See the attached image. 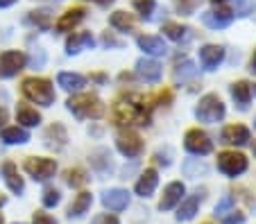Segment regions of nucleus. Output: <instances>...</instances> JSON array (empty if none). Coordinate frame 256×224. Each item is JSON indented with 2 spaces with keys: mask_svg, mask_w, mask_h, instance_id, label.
<instances>
[{
  "mask_svg": "<svg viewBox=\"0 0 256 224\" xmlns=\"http://www.w3.org/2000/svg\"><path fill=\"white\" fill-rule=\"evenodd\" d=\"M114 120L116 125H150V113L145 109L140 98H122L114 107Z\"/></svg>",
  "mask_w": 256,
  "mask_h": 224,
  "instance_id": "f257e3e1",
  "label": "nucleus"
},
{
  "mask_svg": "<svg viewBox=\"0 0 256 224\" xmlns=\"http://www.w3.org/2000/svg\"><path fill=\"white\" fill-rule=\"evenodd\" d=\"M23 95L41 107H50L54 102V88L48 79L41 77H28L23 82Z\"/></svg>",
  "mask_w": 256,
  "mask_h": 224,
  "instance_id": "f03ea898",
  "label": "nucleus"
},
{
  "mask_svg": "<svg viewBox=\"0 0 256 224\" xmlns=\"http://www.w3.org/2000/svg\"><path fill=\"white\" fill-rule=\"evenodd\" d=\"M66 107L75 118H100L104 113V104L98 95H75L66 102Z\"/></svg>",
  "mask_w": 256,
  "mask_h": 224,
  "instance_id": "7ed1b4c3",
  "label": "nucleus"
},
{
  "mask_svg": "<svg viewBox=\"0 0 256 224\" xmlns=\"http://www.w3.org/2000/svg\"><path fill=\"white\" fill-rule=\"evenodd\" d=\"M195 118L200 122H206V125H213V122H220L224 118V104L222 100L218 98L216 93H208L200 100L198 109H195Z\"/></svg>",
  "mask_w": 256,
  "mask_h": 224,
  "instance_id": "20e7f679",
  "label": "nucleus"
},
{
  "mask_svg": "<svg viewBox=\"0 0 256 224\" xmlns=\"http://www.w3.org/2000/svg\"><path fill=\"white\" fill-rule=\"evenodd\" d=\"M218 170L227 177H238L247 170V159L238 152H222L218 156Z\"/></svg>",
  "mask_w": 256,
  "mask_h": 224,
  "instance_id": "39448f33",
  "label": "nucleus"
},
{
  "mask_svg": "<svg viewBox=\"0 0 256 224\" xmlns=\"http://www.w3.org/2000/svg\"><path fill=\"white\" fill-rule=\"evenodd\" d=\"M25 172L32 177L34 181H48L50 177L57 172V163L52 159H39V156H32L25 161Z\"/></svg>",
  "mask_w": 256,
  "mask_h": 224,
  "instance_id": "423d86ee",
  "label": "nucleus"
},
{
  "mask_svg": "<svg viewBox=\"0 0 256 224\" xmlns=\"http://www.w3.org/2000/svg\"><path fill=\"white\" fill-rule=\"evenodd\" d=\"M28 63V57L23 52L16 50H7L0 54V77H14L23 70V66Z\"/></svg>",
  "mask_w": 256,
  "mask_h": 224,
  "instance_id": "0eeeda50",
  "label": "nucleus"
},
{
  "mask_svg": "<svg viewBox=\"0 0 256 224\" xmlns=\"http://www.w3.org/2000/svg\"><path fill=\"white\" fill-rule=\"evenodd\" d=\"M184 147L190 152V154L204 156V154H208V152L213 150V143L204 132H200V129H190V132L186 134V138H184Z\"/></svg>",
  "mask_w": 256,
  "mask_h": 224,
  "instance_id": "6e6552de",
  "label": "nucleus"
},
{
  "mask_svg": "<svg viewBox=\"0 0 256 224\" xmlns=\"http://www.w3.org/2000/svg\"><path fill=\"white\" fill-rule=\"evenodd\" d=\"M102 204L109 211H114V213H120V211H125L130 206V193L122 188H109L102 193Z\"/></svg>",
  "mask_w": 256,
  "mask_h": 224,
  "instance_id": "1a4fd4ad",
  "label": "nucleus"
},
{
  "mask_svg": "<svg viewBox=\"0 0 256 224\" xmlns=\"http://www.w3.org/2000/svg\"><path fill=\"white\" fill-rule=\"evenodd\" d=\"M184 193H186V186L182 184V181H172V184H168L166 190H164V197H161V202H159V209L161 211H172L179 202L184 200Z\"/></svg>",
  "mask_w": 256,
  "mask_h": 224,
  "instance_id": "9d476101",
  "label": "nucleus"
},
{
  "mask_svg": "<svg viewBox=\"0 0 256 224\" xmlns=\"http://www.w3.org/2000/svg\"><path fill=\"white\" fill-rule=\"evenodd\" d=\"M116 145H118V150H120V154H125L127 159H136V156L143 152V141H140L138 134H134V132L120 134Z\"/></svg>",
  "mask_w": 256,
  "mask_h": 224,
  "instance_id": "9b49d317",
  "label": "nucleus"
},
{
  "mask_svg": "<svg viewBox=\"0 0 256 224\" xmlns=\"http://www.w3.org/2000/svg\"><path fill=\"white\" fill-rule=\"evenodd\" d=\"M234 20V11L229 9H218V11H204L202 14V23L211 29H222L229 27Z\"/></svg>",
  "mask_w": 256,
  "mask_h": 224,
  "instance_id": "f8f14e48",
  "label": "nucleus"
},
{
  "mask_svg": "<svg viewBox=\"0 0 256 224\" xmlns=\"http://www.w3.org/2000/svg\"><path fill=\"white\" fill-rule=\"evenodd\" d=\"M136 73L150 84H156L161 79V63L154 59H138L136 61Z\"/></svg>",
  "mask_w": 256,
  "mask_h": 224,
  "instance_id": "ddd939ff",
  "label": "nucleus"
},
{
  "mask_svg": "<svg viewBox=\"0 0 256 224\" xmlns=\"http://www.w3.org/2000/svg\"><path fill=\"white\" fill-rule=\"evenodd\" d=\"M222 59H224V50L220 45H204L200 50V61H202V66L206 70H216L222 63Z\"/></svg>",
  "mask_w": 256,
  "mask_h": 224,
  "instance_id": "4468645a",
  "label": "nucleus"
},
{
  "mask_svg": "<svg viewBox=\"0 0 256 224\" xmlns=\"http://www.w3.org/2000/svg\"><path fill=\"white\" fill-rule=\"evenodd\" d=\"M96 45V39L91 36V32H80V34H72L66 41V54H78L82 50H91Z\"/></svg>",
  "mask_w": 256,
  "mask_h": 224,
  "instance_id": "2eb2a0df",
  "label": "nucleus"
},
{
  "mask_svg": "<svg viewBox=\"0 0 256 224\" xmlns=\"http://www.w3.org/2000/svg\"><path fill=\"white\" fill-rule=\"evenodd\" d=\"M220 138H222V143H229V145H245L250 141V129L242 125H229L222 129Z\"/></svg>",
  "mask_w": 256,
  "mask_h": 224,
  "instance_id": "dca6fc26",
  "label": "nucleus"
},
{
  "mask_svg": "<svg viewBox=\"0 0 256 224\" xmlns=\"http://www.w3.org/2000/svg\"><path fill=\"white\" fill-rule=\"evenodd\" d=\"M202 197L204 195L198 190L195 195L182 200V206L177 209V220H179V222H188V220L195 218V213H198V209H200V202H202Z\"/></svg>",
  "mask_w": 256,
  "mask_h": 224,
  "instance_id": "f3484780",
  "label": "nucleus"
},
{
  "mask_svg": "<svg viewBox=\"0 0 256 224\" xmlns=\"http://www.w3.org/2000/svg\"><path fill=\"white\" fill-rule=\"evenodd\" d=\"M2 177H5V184H7V188H10L12 193L23 195L25 184H23V179H20V175H18V168H16L12 161H7L5 166H2Z\"/></svg>",
  "mask_w": 256,
  "mask_h": 224,
  "instance_id": "a211bd4d",
  "label": "nucleus"
},
{
  "mask_svg": "<svg viewBox=\"0 0 256 224\" xmlns=\"http://www.w3.org/2000/svg\"><path fill=\"white\" fill-rule=\"evenodd\" d=\"M156 184H159V175L156 170H145L140 175V179L136 181V195L138 197H150L156 190Z\"/></svg>",
  "mask_w": 256,
  "mask_h": 224,
  "instance_id": "6ab92c4d",
  "label": "nucleus"
},
{
  "mask_svg": "<svg viewBox=\"0 0 256 224\" xmlns=\"http://www.w3.org/2000/svg\"><path fill=\"white\" fill-rule=\"evenodd\" d=\"M91 166L96 168L100 175H109L114 170V161H112V152L100 147V150L91 152Z\"/></svg>",
  "mask_w": 256,
  "mask_h": 224,
  "instance_id": "aec40b11",
  "label": "nucleus"
},
{
  "mask_svg": "<svg viewBox=\"0 0 256 224\" xmlns=\"http://www.w3.org/2000/svg\"><path fill=\"white\" fill-rule=\"evenodd\" d=\"M138 48L145 54H154V57H161V54L168 52L164 39H159V36H138Z\"/></svg>",
  "mask_w": 256,
  "mask_h": 224,
  "instance_id": "412c9836",
  "label": "nucleus"
},
{
  "mask_svg": "<svg viewBox=\"0 0 256 224\" xmlns=\"http://www.w3.org/2000/svg\"><path fill=\"white\" fill-rule=\"evenodd\" d=\"M84 14H86V11L80 9V7L78 9H68L66 14L57 20V32H70L75 25H80L84 20Z\"/></svg>",
  "mask_w": 256,
  "mask_h": 224,
  "instance_id": "4be33fe9",
  "label": "nucleus"
},
{
  "mask_svg": "<svg viewBox=\"0 0 256 224\" xmlns=\"http://www.w3.org/2000/svg\"><path fill=\"white\" fill-rule=\"evenodd\" d=\"M68 136H66V129H64L59 122H54L52 127H48V132H46V145L52 147V150H62L66 145Z\"/></svg>",
  "mask_w": 256,
  "mask_h": 224,
  "instance_id": "5701e85b",
  "label": "nucleus"
},
{
  "mask_svg": "<svg viewBox=\"0 0 256 224\" xmlns=\"http://www.w3.org/2000/svg\"><path fill=\"white\" fill-rule=\"evenodd\" d=\"M25 23L34 25L36 29H50L52 27V11L50 9H36V11H30L28 16H25Z\"/></svg>",
  "mask_w": 256,
  "mask_h": 224,
  "instance_id": "b1692460",
  "label": "nucleus"
},
{
  "mask_svg": "<svg viewBox=\"0 0 256 224\" xmlns=\"http://www.w3.org/2000/svg\"><path fill=\"white\" fill-rule=\"evenodd\" d=\"M0 138H2L7 145H23V143L30 141V134L25 132L23 127H7V129H2Z\"/></svg>",
  "mask_w": 256,
  "mask_h": 224,
  "instance_id": "393cba45",
  "label": "nucleus"
},
{
  "mask_svg": "<svg viewBox=\"0 0 256 224\" xmlns=\"http://www.w3.org/2000/svg\"><path fill=\"white\" fill-rule=\"evenodd\" d=\"M91 202H93L91 193H80V195L75 197V202L70 204V209H68V218H82V215L91 209Z\"/></svg>",
  "mask_w": 256,
  "mask_h": 224,
  "instance_id": "a878e982",
  "label": "nucleus"
},
{
  "mask_svg": "<svg viewBox=\"0 0 256 224\" xmlns=\"http://www.w3.org/2000/svg\"><path fill=\"white\" fill-rule=\"evenodd\" d=\"M232 98L236 100L238 109H247V104L252 100V86L247 82H236L232 86Z\"/></svg>",
  "mask_w": 256,
  "mask_h": 224,
  "instance_id": "bb28decb",
  "label": "nucleus"
},
{
  "mask_svg": "<svg viewBox=\"0 0 256 224\" xmlns=\"http://www.w3.org/2000/svg\"><path fill=\"white\" fill-rule=\"evenodd\" d=\"M195 75H198L195 63L190 61V59H186V61H182V63H177V66H174L172 77H174V82H177V84H184V82H188V79H193Z\"/></svg>",
  "mask_w": 256,
  "mask_h": 224,
  "instance_id": "cd10ccee",
  "label": "nucleus"
},
{
  "mask_svg": "<svg viewBox=\"0 0 256 224\" xmlns=\"http://www.w3.org/2000/svg\"><path fill=\"white\" fill-rule=\"evenodd\" d=\"M182 170H184V175L188 177V179H198V177L206 175L208 166L204 161H200V159H186V161L182 163Z\"/></svg>",
  "mask_w": 256,
  "mask_h": 224,
  "instance_id": "c85d7f7f",
  "label": "nucleus"
},
{
  "mask_svg": "<svg viewBox=\"0 0 256 224\" xmlns=\"http://www.w3.org/2000/svg\"><path fill=\"white\" fill-rule=\"evenodd\" d=\"M57 82H59V86H62L64 91H80V88L86 84V79H84L82 75H78V73H59Z\"/></svg>",
  "mask_w": 256,
  "mask_h": 224,
  "instance_id": "c756f323",
  "label": "nucleus"
},
{
  "mask_svg": "<svg viewBox=\"0 0 256 224\" xmlns=\"http://www.w3.org/2000/svg\"><path fill=\"white\" fill-rule=\"evenodd\" d=\"M16 118H18V122L25 125V127H36L41 122L39 111L32 109V107H28V104H20V107L16 109Z\"/></svg>",
  "mask_w": 256,
  "mask_h": 224,
  "instance_id": "7c9ffc66",
  "label": "nucleus"
},
{
  "mask_svg": "<svg viewBox=\"0 0 256 224\" xmlns=\"http://www.w3.org/2000/svg\"><path fill=\"white\" fill-rule=\"evenodd\" d=\"M164 32H166V36L168 39H172V41H177V43H182V41H188L190 36V27H184V25H174V23H168V25H164Z\"/></svg>",
  "mask_w": 256,
  "mask_h": 224,
  "instance_id": "2f4dec72",
  "label": "nucleus"
},
{
  "mask_svg": "<svg viewBox=\"0 0 256 224\" xmlns=\"http://www.w3.org/2000/svg\"><path fill=\"white\" fill-rule=\"evenodd\" d=\"M109 20H112V25L116 29H120V32H130V29H134V16L127 14V11H114Z\"/></svg>",
  "mask_w": 256,
  "mask_h": 224,
  "instance_id": "473e14b6",
  "label": "nucleus"
},
{
  "mask_svg": "<svg viewBox=\"0 0 256 224\" xmlns=\"http://www.w3.org/2000/svg\"><path fill=\"white\" fill-rule=\"evenodd\" d=\"M134 7H136V11H138L143 18L150 20L152 14H154V9H156V2L154 0H134Z\"/></svg>",
  "mask_w": 256,
  "mask_h": 224,
  "instance_id": "72a5a7b5",
  "label": "nucleus"
},
{
  "mask_svg": "<svg viewBox=\"0 0 256 224\" xmlns=\"http://www.w3.org/2000/svg\"><path fill=\"white\" fill-rule=\"evenodd\" d=\"M66 181H68V186H70V188H82V186L88 181V177H86V172H84V170H68Z\"/></svg>",
  "mask_w": 256,
  "mask_h": 224,
  "instance_id": "f704fd0d",
  "label": "nucleus"
},
{
  "mask_svg": "<svg viewBox=\"0 0 256 224\" xmlns=\"http://www.w3.org/2000/svg\"><path fill=\"white\" fill-rule=\"evenodd\" d=\"M234 204H236V200H234V195H224L222 200L216 204V215L218 218H224L227 213H232Z\"/></svg>",
  "mask_w": 256,
  "mask_h": 224,
  "instance_id": "c9c22d12",
  "label": "nucleus"
},
{
  "mask_svg": "<svg viewBox=\"0 0 256 224\" xmlns=\"http://www.w3.org/2000/svg\"><path fill=\"white\" fill-rule=\"evenodd\" d=\"M46 50L44 48H34L32 57H30V68H44L46 66Z\"/></svg>",
  "mask_w": 256,
  "mask_h": 224,
  "instance_id": "e433bc0d",
  "label": "nucleus"
},
{
  "mask_svg": "<svg viewBox=\"0 0 256 224\" xmlns=\"http://www.w3.org/2000/svg\"><path fill=\"white\" fill-rule=\"evenodd\" d=\"M254 11V0H236V16H250Z\"/></svg>",
  "mask_w": 256,
  "mask_h": 224,
  "instance_id": "4c0bfd02",
  "label": "nucleus"
},
{
  "mask_svg": "<svg viewBox=\"0 0 256 224\" xmlns=\"http://www.w3.org/2000/svg\"><path fill=\"white\" fill-rule=\"evenodd\" d=\"M59 202H62V195H59V190H46V195H44V206L52 209V206H57Z\"/></svg>",
  "mask_w": 256,
  "mask_h": 224,
  "instance_id": "58836bf2",
  "label": "nucleus"
},
{
  "mask_svg": "<svg viewBox=\"0 0 256 224\" xmlns=\"http://www.w3.org/2000/svg\"><path fill=\"white\" fill-rule=\"evenodd\" d=\"M198 5H200V0H177V9L182 14H193Z\"/></svg>",
  "mask_w": 256,
  "mask_h": 224,
  "instance_id": "ea45409f",
  "label": "nucleus"
},
{
  "mask_svg": "<svg viewBox=\"0 0 256 224\" xmlns=\"http://www.w3.org/2000/svg\"><path fill=\"white\" fill-rule=\"evenodd\" d=\"M170 156H172V150H170V147H166V150H159L156 152V163H159V166H164V168H168L170 166Z\"/></svg>",
  "mask_w": 256,
  "mask_h": 224,
  "instance_id": "a19ab883",
  "label": "nucleus"
},
{
  "mask_svg": "<svg viewBox=\"0 0 256 224\" xmlns=\"http://www.w3.org/2000/svg\"><path fill=\"white\" fill-rule=\"evenodd\" d=\"M32 224H57V220L50 218L48 213H41V211H36L32 218Z\"/></svg>",
  "mask_w": 256,
  "mask_h": 224,
  "instance_id": "79ce46f5",
  "label": "nucleus"
},
{
  "mask_svg": "<svg viewBox=\"0 0 256 224\" xmlns=\"http://www.w3.org/2000/svg\"><path fill=\"white\" fill-rule=\"evenodd\" d=\"M91 224H120V222H118V218H114V215H98V218H93Z\"/></svg>",
  "mask_w": 256,
  "mask_h": 224,
  "instance_id": "37998d69",
  "label": "nucleus"
},
{
  "mask_svg": "<svg viewBox=\"0 0 256 224\" xmlns=\"http://www.w3.org/2000/svg\"><path fill=\"white\" fill-rule=\"evenodd\" d=\"M245 222V215L242 213H232V215H224L222 224H242Z\"/></svg>",
  "mask_w": 256,
  "mask_h": 224,
  "instance_id": "c03bdc74",
  "label": "nucleus"
},
{
  "mask_svg": "<svg viewBox=\"0 0 256 224\" xmlns=\"http://www.w3.org/2000/svg\"><path fill=\"white\" fill-rule=\"evenodd\" d=\"M102 43H104L106 45V48H120V41H118V39H114V36L112 34H104V36H102Z\"/></svg>",
  "mask_w": 256,
  "mask_h": 224,
  "instance_id": "a18cd8bd",
  "label": "nucleus"
},
{
  "mask_svg": "<svg viewBox=\"0 0 256 224\" xmlns=\"http://www.w3.org/2000/svg\"><path fill=\"white\" fill-rule=\"evenodd\" d=\"M12 36V27H0V41H7Z\"/></svg>",
  "mask_w": 256,
  "mask_h": 224,
  "instance_id": "49530a36",
  "label": "nucleus"
},
{
  "mask_svg": "<svg viewBox=\"0 0 256 224\" xmlns=\"http://www.w3.org/2000/svg\"><path fill=\"white\" fill-rule=\"evenodd\" d=\"M5 122H7V109L0 107V127L5 125Z\"/></svg>",
  "mask_w": 256,
  "mask_h": 224,
  "instance_id": "de8ad7c7",
  "label": "nucleus"
},
{
  "mask_svg": "<svg viewBox=\"0 0 256 224\" xmlns=\"http://www.w3.org/2000/svg\"><path fill=\"white\" fill-rule=\"evenodd\" d=\"M16 0H0V9H5V7H12Z\"/></svg>",
  "mask_w": 256,
  "mask_h": 224,
  "instance_id": "09e8293b",
  "label": "nucleus"
},
{
  "mask_svg": "<svg viewBox=\"0 0 256 224\" xmlns=\"http://www.w3.org/2000/svg\"><path fill=\"white\" fill-rule=\"evenodd\" d=\"M91 2H98V5H112L114 0H91Z\"/></svg>",
  "mask_w": 256,
  "mask_h": 224,
  "instance_id": "8fccbe9b",
  "label": "nucleus"
},
{
  "mask_svg": "<svg viewBox=\"0 0 256 224\" xmlns=\"http://www.w3.org/2000/svg\"><path fill=\"white\" fill-rule=\"evenodd\" d=\"M252 70H256V52H254V57H252Z\"/></svg>",
  "mask_w": 256,
  "mask_h": 224,
  "instance_id": "3c124183",
  "label": "nucleus"
},
{
  "mask_svg": "<svg viewBox=\"0 0 256 224\" xmlns=\"http://www.w3.org/2000/svg\"><path fill=\"white\" fill-rule=\"evenodd\" d=\"M2 204H5V197H0V206H2Z\"/></svg>",
  "mask_w": 256,
  "mask_h": 224,
  "instance_id": "603ef678",
  "label": "nucleus"
},
{
  "mask_svg": "<svg viewBox=\"0 0 256 224\" xmlns=\"http://www.w3.org/2000/svg\"><path fill=\"white\" fill-rule=\"evenodd\" d=\"M213 2H216V5H218V2H224V0H213Z\"/></svg>",
  "mask_w": 256,
  "mask_h": 224,
  "instance_id": "864d4df0",
  "label": "nucleus"
},
{
  "mask_svg": "<svg viewBox=\"0 0 256 224\" xmlns=\"http://www.w3.org/2000/svg\"><path fill=\"white\" fill-rule=\"evenodd\" d=\"M0 224H5V222H2V213H0Z\"/></svg>",
  "mask_w": 256,
  "mask_h": 224,
  "instance_id": "5fc2aeb1",
  "label": "nucleus"
},
{
  "mask_svg": "<svg viewBox=\"0 0 256 224\" xmlns=\"http://www.w3.org/2000/svg\"><path fill=\"white\" fill-rule=\"evenodd\" d=\"M254 156H256V143H254Z\"/></svg>",
  "mask_w": 256,
  "mask_h": 224,
  "instance_id": "6e6d98bb",
  "label": "nucleus"
},
{
  "mask_svg": "<svg viewBox=\"0 0 256 224\" xmlns=\"http://www.w3.org/2000/svg\"><path fill=\"white\" fill-rule=\"evenodd\" d=\"M14 224H23V222H14Z\"/></svg>",
  "mask_w": 256,
  "mask_h": 224,
  "instance_id": "4d7b16f0",
  "label": "nucleus"
},
{
  "mask_svg": "<svg viewBox=\"0 0 256 224\" xmlns=\"http://www.w3.org/2000/svg\"><path fill=\"white\" fill-rule=\"evenodd\" d=\"M254 127H256V120H254Z\"/></svg>",
  "mask_w": 256,
  "mask_h": 224,
  "instance_id": "13d9d810",
  "label": "nucleus"
}]
</instances>
